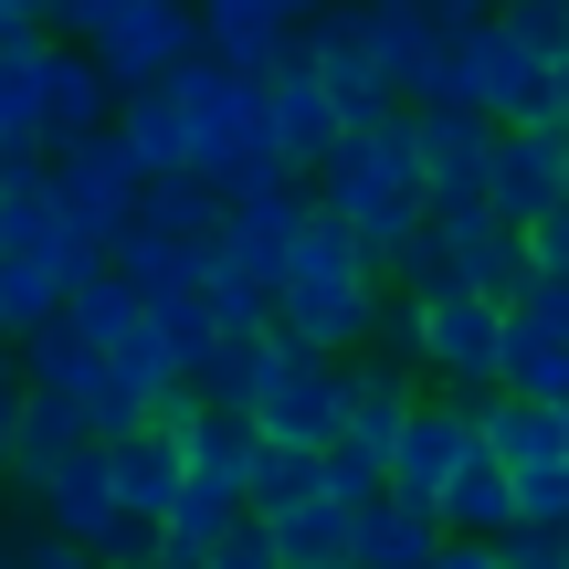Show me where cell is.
I'll list each match as a JSON object with an SVG mask.
<instances>
[{
	"label": "cell",
	"mask_w": 569,
	"mask_h": 569,
	"mask_svg": "<svg viewBox=\"0 0 569 569\" xmlns=\"http://www.w3.org/2000/svg\"><path fill=\"white\" fill-rule=\"evenodd\" d=\"M306 42V11L296 0H201V53L243 84H274Z\"/></svg>",
	"instance_id": "obj_13"
},
{
	"label": "cell",
	"mask_w": 569,
	"mask_h": 569,
	"mask_svg": "<svg viewBox=\"0 0 569 569\" xmlns=\"http://www.w3.org/2000/svg\"><path fill=\"white\" fill-rule=\"evenodd\" d=\"M559 159H569V127H559Z\"/></svg>",
	"instance_id": "obj_41"
},
{
	"label": "cell",
	"mask_w": 569,
	"mask_h": 569,
	"mask_svg": "<svg viewBox=\"0 0 569 569\" xmlns=\"http://www.w3.org/2000/svg\"><path fill=\"white\" fill-rule=\"evenodd\" d=\"M253 432H264L274 453H338V432H348V369L274 338V380H264V401H253Z\"/></svg>",
	"instance_id": "obj_5"
},
{
	"label": "cell",
	"mask_w": 569,
	"mask_h": 569,
	"mask_svg": "<svg viewBox=\"0 0 569 569\" xmlns=\"http://www.w3.org/2000/svg\"><path fill=\"white\" fill-rule=\"evenodd\" d=\"M32 538H42V528H21V517H0V569H32Z\"/></svg>",
	"instance_id": "obj_39"
},
{
	"label": "cell",
	"mask_w": 569,
	"mask_h": 569,
	"mask_svg": "<svg viewBox=\"0 0 569 569\" xmlns=\"http://www.w3.org/2000/svg\"><path fill=\"white\" fill-rule=\"evenodd\" d=\"M496 559H507V569H569V538H538V528H517Z\"/></svg>",
	"instance_id": "obj_36"
},
{
	"label": "cell",
	"mask_w": 569,
	"mask_h": 569,
	"mask_svg": "<svg viewBox=\"0 0 569 569\" xmlns=\"http://www.w3.org/2000/svg\"><path fill=\"white\" fill-rule=\"evenodd\" d=\"M306 74H317V96L338 106V127H369V117H411V106L390 96L380 53H369L359 11H306Z\"/></svg>",
	"instance_id": "obj_9"
},
{
	"label": "cell",
	"mask_w": 569,
	"mask_h": 569,
	"mask_svg": "<svg viewBox=\"0 0 569 569\" xmlns=\"http://www.w3.org/2000/svg\"><path fill=\"white\" fill-rule=\"evenodd\" d=\"M306 222H317V201H306V190H274V201L232 211V222H222V264H211V274H243V284H264V296H284Z\"/></svg>",
	"instance_id": "obj_17"
},
{
	"label": "cell",
	"mask_w": 569,
	"mask_h": 569,
	"mask_svg": "<svg viewBox=\"0 0 569 569\" xmlns=\"http://www.w3.org/2000/svg\"><path fill=\"white\" fill-rule=\"evenodd\" d=\"M369 327H380V274H338V284H284L274 296V338L306 359H369Z\"/></svg>",
	"instance_id": "obj_8"
},
{
	"label": "cell",
	"mask_w": 569,
	"mask_h": 569,
	"mask_svg": "<svg viewBox=\"0 0 569 569\" xmlns=\"http://www.w3.org/2000/svg\"><path fill=\"white\" fill-rule=\"evenodd\" d=\"M453 106L486 117V127H549V74H538V63L486 21V32L453 53Z\"/></svg>",
	"instance_id": "obj_12"
},
{
	"label": "cell",
	"mask_w": 569,
	"mask_h": 569,
	"mask_svg": "<svg viewBox=\"0 0 569 569\" xmlns=\"http://www.w3.org/2000/svg\"><path fill=\"white\" fill-rule=\"evenodd\" d=\"M486 465V443H475V411L465 401H432L422 390V411H411V432H401V453H390V507H443V486L453 475H475Z\"/></svg>",
	"instance_id": "obj_11"
},
{
	"label": "cell",
	"mask_w": 569,
	"mask_h": 569,
	"mask_svg": "<svg viewBox=\"0 0 569 569\" xmlns=\"http://www.w3.org/2000/svg\"><path fill=\"white\" fill-rule=\"evenodd\" d=\"M84 53H96V74L117 84V106H127V96L169 84L190 53H201V11H180V0H96Z\"/></svg>",
	"instance_id": "obj_3"
},
{
	"label": "cell",
	"mask_w": 569,
	"mask_h": 569,
	"mask_svg": "<svg viewBox=\"0 0 569 569\" xmlns=\"http://www.w3.org/2000/svg\"><path fill=\"white\" fill-rule=\"evenodd\" d=\"M338 138H348V127H338V106L317 96V74H306V42H296V63L264 84V148L284 159V180H317Z\"/></svg>",
	"instance_id": "obj_18"
},
{
	"label": "cell",
	"mask_w": 569,
	"mask_h": 569,
	"mask_svg": "<svg viewBox=\"0 0 569 569\" xmlns=\"http://www.w3.org/2000/svg\"><path fill=\"white\" fill-rule=\"evenodd\" d=\"M338 274H369V253H359V243H348V232L317 211V222H306V243H296V274H284V284H338Z\"/></svg>",
	"instance_id": "obj_32"
},
{
	"label": "cell",
	"mask_w": 569,
	"mask_h": 569,
	"mask_svg": "<svg viewBox=\"0 0 569 569\" xmlns=\"http://www.w3.org/2000/svg\"><path fill=\"white\" fill-rule=\"evenodd\" d=\"M496 138H507V127L465 117V106H422V117H411V159H422V201H432V222H465V211H486Z\"/></svg>",
	"instance_id": "obj_6"
},
{
	"label": "cell",
	"mask_w": 569,
	"mask_h": 569,
	"mask_svg": "<svg viewBox=\"0 0 569 569\" xmlns=\"http://www.w3.org/2000/svg\"><path fill=\"white\" fill-rule=\"evenodd\" d=\"M32 569H106L96 549H63V538H32Z\"/></svg>",
	"instance_id": "obj_38"
},
{
	"label": "cell",
	"mask_w": 569,
	"mask_h": 569,
	"mask_svg": "<svg viewBox=\"0 0 569 569\" xmlns=\"http://www.w3.org/2000/svg\"><path fill=\"white\" fill-rule=\"evenodd\" d=\"M496 390L507 401H569V296L559 284H528L507 306V348H496Z\"/></svg>",
	"instance_id": "obj_10"
},
{
	"label": "cell",
	"mask_w": 569,
	"mask_h": 569,
	"mask_svg": "<svg viewBox=\"0 0 569 569\" xmlns=\"http://www.w3.org/2000/svg\"><path fill=\"white\" fill-rule=\"evenodd\" d=\"M486 21L496 11H475V0H359V32H369L390 96H401L411 117H422V106H453V53H465Z\"/></svg>",
	"instance_id": "obj_2"
},
{
	"label": "cell",
	"mask_w": 569,
	"mask_h": 569,
	"mask_svg": "<svg viewBox=\"0 0 569 569\" xmlns=\"http://www.w3.org/2000/svg\"><path fill=\"white\" fill-rule=\"evenodd\" d=\"M496 348H507V306H475V296H432L422 306V380H432V401H486L496 390Z\"/></svg>",
	"instance_id": "obj_7"
},
{
	"label": "cell",
	"mask_w": 569,
	"mask_h": 569,
	"mask_svg": "<svg viewBox=\"0 0 569 569\" xmlns=\"http://www.w3.org/2000/svg\"><path fill=\"white\" fill-rule=\"evenodd\" d=\"M432 549H443V528H432L422 507H369L359 517V569H432Z\"/></svg>",
	"instance_id": "obj_26"
},
{
	"label": "cell",
	"mask_w": 569,
	"mask_h": 569,
	"mask_svg": "<svg viewBox=\"0 0 569 569\" xmlns=\"http://www.w3.org/2000/svg\"><path fill=\"white\" fill-rule=\"evenodd\" d=\"M106 380H117L127 401L148 411V401H169V390H180V359H169V348H159V327L138 317V327H127L117 348H106Z\"/></svg>",
	"instance_id": "obj_27"
},
{
	"label": "cell",
	"mask_w": 569,
	"mask_h": 569,
	"mask_svg": "<svg viewBox=\"0 0 569 569\" xmlns=\"http://www.w3.org/2000/svg\"><path fill=\"white\" fill-rule=\"evenodd\" d=\"M0 348H11V338H0Z\"/></svg>",
	"instance_id": "obj_43"
},
{
	"label": "cell",
	"mask_w": 569,
	"mask_h": 569,
	"mask_svg": "<svg viewBox=\"0 0 569 569\" xmlns=\"http://www.w3.org/2000/svg\"><path fill=\"white\" fill-rule=\"evenodd\" d=\"M432 528H443V538H465V549H507V538H517V486H507L496 465L453 475V486H443V507H432Z\"/></svg>",
	"instance_id": "obj_23"
},
{
	"label": "cell",
	"mask_w": 569,
	"mask_h": 569,
	"mask_svg": "<svg viewBox=\"0 0 569 569\" xmlns=\"http://www.w3.org/2000/svg\"><path fill=\"white\" fill-rule=\"evenodd\" d=\"M42 53H53V42H42ZM42 53H0V148L32 138V74H42ZM32 148H42V138H32ZM42 159H53V148H42Z\"/></svg>",
	"instance_id": "obj_33"
},
{
	"label": "cell",
	"mask_w": 569,
	"mask_h": 569,
	"mask_svg": "<svg viewBox=\"0 0 569 569\" xmlns=\"http://www.w3.org/2000/svg\"><path fill=\"white\" fill-rule=\"evenodd\" d=\"M180 465H190V486H232L243 496L253 465H264V432H253L243 411H201V422L180 432Z\"/></svg>",
	"instance_id": "obj_24"
},
{
	"label": "cell",
	"mask_w": 569,
	"mask_h": 569,
	"mask_svg": "<svg viewBox=\"0 0 569 569\" xmlns=\"http://www.w3.org/2000/svg\"><path fill=\"white\" fill-rule=\"evenodd\" d=\"M306 201H317L327 222H338L348 243L369 253V274H390V253H401L411 232L432 222V201H422V159H411V117H369V127H348V138L327 148V169L306 180Z\"/></svg>",
	"instance_id": "obj_1"
},
{
	"label": "cell",
	"mask_w": 569,
	"mask_h": 569,
	"mask_svg": "<svg viewBox=\"0 0 569 569\" xmlns=\"http://www.w3.org/2000/svg\"><path fill=\"white\" fill-rule=\"evenodd\" d=\"M148 327H159V348L180 359V380L211 359V348H222V327H211V296H201V284H190V296H169V306H148Z\"/></svg>",
	"instance_id": "obj_31"
},
{
	"label": "cell",
	"mask_w": 569,
	"mask_h": 569,
	"mask_svg": "<svg viewBox=\"0 0 569 569\" xmlns=\"http://www.w3.org/2000/svg\"><path fill=\"white\" fill-rule=\"evenodd\" d=\"M465 411H475V443H486V465L507 475V486L569 465V432H559L549 401H507V390H486V401H465Z\"/></svg>",
	"instance_id": "obj_19"
},
{
	"label": "cell",
	"mask_w": 569,
	"mask_h": 569,
	"mask_svg": "<svg viewBox=\"0 0 569 569\" xmlns=\"http://www.w3.org/2000/svg\"><path fill=\"white\" fill-rule=\"evenodd\" d=\"M517 243H528V284H559V296H569V201L549 211V222H528Z\"/></svg>",
	"instance_id": "obj_34"
},
{
	"label": "cell",
	"mask_w": 569,
	"mask_h": 569,
	"mask_svg": "<svg viewBox=\"0 0 569 569\" xmlns=\"http://www.w3.org/2000/svg\"><path fill=\"white\" fill-rule=\"evenodd\" d=\"M0 53H42V0H0Z\"/></svg>",
	"instance_id": "obj_37"
},
{
	"label": "cell",
	"mask_w": 569,
	"mask_h": 569,
	"mask_svg": "<svg viewBox=\"0 0 569 569\" xmlns=\"http://www.w3.org/2000/svg\"><path fill=\"white\" fill-rule=\"evenodd\" d=\"M432 569H507L496 549H465V538H443V549H432Z\"/></svg>",
	"instance_id": "obj_40"
},
{
	"label": "cell",
	"mask_w": 569,
	"mask_h": 569,
	"mask_svg": "<svg viewBox=\"0 0 569 569\" xmlns=\"http://www.w3.org/2000/svg\"><path fill=\"white\" fill-rule=\"evenodd\" d=\"M117 148L138 159V180H201V159H190V117L169 106V84H148V96L117 106Z\"/></svg>",
	"instance_id": "obj_22"
},
{
	"label": "cell",
	"mask_w": 569,
	"mask_h": 569,
	"mask_svg": "<svg viewBox=\"0 0 569 569\" xmlns=\"http://www.w3.org/2000/svg\"><path fill=\"white\" fill-rule=\"evenodd\" d=\"M106 475H117V517L148 528V538L169 528V507H180V486H190V465H180L169 432H127V443H106Z\"/></svg>",
	"instance_id": "obj_20"
},
{
	"label": "cell",
	"mask_w": 569,
	"mask_h": 569,
	"mask_svg": "<svg viewBox=\"0 0 569 569\" xmlns=\"http://www.w3.org/2000/svg\"><path fill=\"white\" fill-rule=\"evenodd\" d=\"M63 317V274H42V264H0V338H42V327Z\"/></svg>",
	"instance_id": "obj_28"
},
{
	"label": "cell",
	"mask_w": 569,
	"mask_h": 569,
	"mask_svg": "<svg viewBox=\"0 0 569 569\" xmlns=\"http://www.w3.org/2000/svg\"><path fill=\"white\" fill-rule=\"evenodd\" d=\"M496 32H507L538 74H569V0H507V11H496Z\"/></svg>",
	"instance_id": "obj_29"
},
{
	"label": "cell",
	"mask_w": 569,
	"mask_h": 569,
	"mask_svg": "<svg viewBox=\"0 0 569 569\" xmlns=\"http://www.w3.org/2000/svg\"><path fill=\"white\" fill-rule=\"evenodd\" d=\"M169 106L190 117V159H201V180H222V169L264 159V84L222 74L211 53H190L180 74H169Z\"/></svg>",
	"instance_id": "obj_4"
},
{
	"label": "cell",
	"mask_w": 569,
	"mask_h": 569,
	"mask_svg": "<svg viewBox=\"0 0 569 569\" xmlns=\"http://www.w3.org/2000/svg\"><path fill=\"white\" fill-rule=\"evenodd\" d=\"M21 401H32V390H21V359L0 348V475H11V432H21Z\"/></svg>",
	"instance_id": "obj_35"
},
{
	"label": "cell",
	"mask_w": 569,
	"mask_h": 569,
	"mask_svg": "<svg viewBox=\"0 0 569 569\" xmlns=\"http://www.w3.org/2000/svg\"><path fill=\"white\" fill-rule=\"evenodd\" d=\"M222 222H232V211L211 201V180H148V190H138V232H148V243L201 253V274L222 264Z\"/></svg>",
	"instance_id": "obj_21"
},
{
	"label": "cell",
	"mask_w": 569,
	"mask_h": 569,
	"mask_svg": "<svg viewBox=\"0 0 569 569\" xmlns=\"http://www.w3.org/2000/svg\"><path fill=\"white\" fill-rule=\"evenodd\" d=\"M32 138L53 148H96V138H117V84L96 74V53H42V74H32Z\"/></svg>",
	"instance_id": "obj_15"
},
{
	"label": "cell",
	"mask_w": 569,
	"mask_h": 569,
	"mask_svg": "<svg viewBox=\"0 0 569 569\" xmlns=\"http://www.w3.org/2000/svg\"><path fill=\"white\" fill-rule=\"evenodd\" d=\"M559 432H569V401H559Z\"/></svg>",
	"instance_id": "obj_42"
},
{
	"label": "cell",
	"mask_w": 569,
	"mask_h": 569,
	"mask_svg": "<svg viewBox=\"0 0 569 569\" xmlns=\"http://www.w3.org/2000/svg\"><path fill=\"white\" fill-rule=\"evenodd\" d=\"M569 201V159H559V127H507L496 138V180H486V222L496 232H528Z\"/></svg>",
	"instance_id": "obj_16"
},
{
	"label": "cell",
	"mask_w": 569,
	"mask_h": 569,
	"mask_svg": "<svg viewBox=\"0 0 569 569\" xmlns=\"http://www.w3.org/2000/svg\"><path fill=\"white\" fill-rule=\"evenodd\" d=\"M138 159H127V148L117 138H96V148H63V159H53V201H63V222H74L84 232V243H117V232L127 222H138Z\"/></svg>",
	"instance_id": "obj_14"
},
{
	"label": "cell",
	"mask_w": 569,
	"mask_h": 569,
	"mask_svg": "<svg viewBox=\"0 0 569 569\" xmlns=\"http://www.w3.org/2000/svg\"><path fill=\"white\" fill-rule=\"evenodd\" d=\"M63 327H74V338L106 359V348H117L127 327H138V296H127L117 274H96V284H74V296H63Z\"/></svg>",
	"instance_id": "obj_30"
},
{
	"label": "cell",
	"mask_w": 569,
	"mask_h": 569,
	"mask_svg": "<svg viewBox=\"0 0 569 569\" xmlns=\"http://www.w3.org/2000/svg\"><path fill=\"white\" fill-rule=\"evenodd\" d=\"M264 380H274V338H222L201 369H190L201 411H243V422H253V401H264Z\"/></svg>",
	"instance_id": "obj_25"
}]
</instances>
